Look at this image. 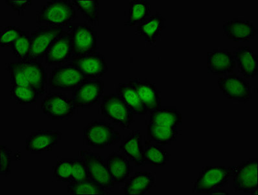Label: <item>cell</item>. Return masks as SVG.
<instances>
[{"label": "cell", "mask_w": 258, "mask_h": 195, "mask_svg": "<svg viewBox=\"0 0 258 195\" xmlns=\"http://www.w3.org/2000/svg\"><path fill=\"white\" fill-rule=\"evenodd\" d=\"M78 18L72 0H49L42 7L37 15V22L44 26H69Z\"/></svg>", "instance_id": "cell-1"}, {"label": "cell", "mask_w": 258, "mask_h": 195, "mask_svg": "<svg viewBox=\"0 0 258 195\" xmlns=\"http://www.w3.org/2000/svg\"><path fill=\"white\" fill-rule=\"evenodd\" d=\"M121 139L119 131L105 120H94L83 130L84 144L94 149L117 144Z\"/></svg>", "instance_id": "cell-2"}, {"label": "cell", "mask_w": 258, "mask_h": 195, "mask_svg": "<svg viewBox=\"0 0 258 195\" xmlns=\"http://www.w3.org/2000/svg\"><path fill=\"white\" fill-rule=\"evenodd\" d=\"M100 110L102 115L124 130L130 128L135 122L132 111L116 93L103 96Z\"/></svg>", "instance_id": "cell-3"}, {"label": "cell", "mask_w": 258, "mask_h": 195, "mask_svg": "<svg viewBox=\"0 0 258 195\" xmlns=\"http://www.w3.org/2000/svg\"><path fill=\"white\" fill-rule=\"evenodd\" d=\"M232 167L207 166L199 174L194 183L193 191L198 194H211L214 190L228 184L232 176Z\"/></svg>", "instance_id": "cell-4"}, {"label": "cell", "mask_w": 258, "mask_h": 195, "mask_svg": "<svg viewBox=\"0 0 258 195\" xmlns=\"http://www.w3.org/2000/svg\"><path fill=\"white\" fill-rule=\"evenodd\" d=\"M67 31L71 35L73 56H83L97 52V33L92 26L86 22L70 24Z\"/></svg>", "instance_id": "cell-5"}, {"label": "cell", "mask_w": 258, "mask_h": 195, "mask_svg": "<svg viewBox=\"0 0 258 195\" xmlns=\"http://www.w3.org/2000/svg\"><path fill=\"white\" fill-rule=\"evenodd\" d=\"M90 80L72 63L59 66L51 70L48 84L51 89L73 91L85 81Z\"/></svg>", "instance_id": "cell-6"}, {"label": "cell", "mask_w": 258, "mask_h": 195, "mask_svg": "<svg viewBox=\"0 0 258 195\" xmlns=\"http://www.w3.org/2000/svg\"><path fill=\"white\" fill-rule=\"evenodd\" d=\"M233 187L235 192L257 193V159H250L232 167Z\"/></svg>", "instance_id": "cell-7"}, {"label": "cell", "mask_w": 258, "mask_h": 195, "mask_svg": "<svg viewBox=\"0 0 258 195\" xmlns=\"http://www.w3.org/2000/svg\"><path fill=\"white\" fill-rule=\"evenodd\" d=\"M41 110L51 120H67L73 116L76 108L73 100L67 95L51 93L43 99Z\"/></svg>", "instance_id": "cell-8"}, {"label": "cell", "mask_w": 258, "mask_h": 195, "mask_svg": "<svg viewBox=\"0 0 258 195\" xmlns=\"http://www.w3.org/2000/svg\"><path fill=\"white\" fill-rule=\"evenodd\" d=\"M62 31V28L60 27H38L31 33L30 51L28 58L42 62L52 42Z\"/></svg>", "instance_id": "cell-9"}, {"label": "cell", "mask_w": 258, "mask_h": 195, "mask_svg": "<svg viewBox=\"0 0 258 195\" xmlns=\"http://www.w3.org/2000/svg\"><path fill=\"white\" fill-rule=\"evenodd\" d=\"M104 82L101 79H90L81 84L72 91L76 109H89L93 107L103 96Z\"/></svg>", "instance_id": "cell-10"}, {"label": "cell", "mask_w": 258, "mask_h": 195, "mask_svg": "<svg viewBox=\"0 0 258 195\" xmlns=\"http://www.w3.org/2000/svg\"><path fill=\"white\" fill-rule=\"evenodd\" d=\"M80 156L85 162L88 176L91 180L107 190L114 189L115 184L106 167L105 161L99 154L81 151Z\"/></svg>", "instance_id": "cell-11"}, {"label": "cell", "mask_w": 258, "mask_h": 195, "mask_svg": "<svg viewBox=\"0 0 258 195\" xmlns=\"http://www.w3.org/2000/svg\"><path fill=\"white\" fill-rule=\"evenodd\" d=\"M219 88L228 99L246 103L252 99L248 81L236 74L228 75L218 79Z\"/></svg>", "instance_id": "cell-12"}, {"label": "cell", "mask_w": 258, "mask_h": 195, "mask_svg": "<svg viewBox=\"0 0 258 195\" xmlns=\"http://www.w3.org/2000/svg\"><path fill=\"white\" fill-rule=\"evenodd\" d=\"M73 57L71 35L63 30L52 42L45 55L46 64L60 65L69 63Z\"/></svg>", "instance_id": "cell-13"}, {"label": "cell", "mask_w": 258, "mask_h": 195, "mask_svg": "<svg viewBox=\"0 0 258 195\" xmlns=\"http://www.w3.org/2000/svg\"><path fill=\"white\" fill-rule=\"evenodd\" d=\"M70 61V63L89 79H99L108 71L105 56L99 52L83 56H73Z\"/></svg>", "instance_id": "cell-14"}, {"label": "cell", "mask_w": 258, "mask_h": 195, "mask_svg": "<svg viewBox=\"0 0 258 195\" xmlns=\"http://www.w3.org/2000/svg\"><path fill=\"white\" fill-rule=\"evenodd\" d=\"M61 137L62 133L57 130L36 131L26 138V151L33 154L50 151L57 144Z\"/></svg>", "instance_id": "cell-15"}, {"label": "cell", "mask_w": 258, "mask_h": 195, "mask_svg": "<svg viewBox=\"0 0 258 195\" xmlns=\"http://www.w3.org/2000/svg\"><path fill=\"white\" fill-rule=\"evenodd\" d=\"M208 69L216 76L232 74L236 67V62L232 52L228 50H214L208 53Z\"/></svg>", "instance_id": "cell-16"}, {"label": "cell", "mask_w": 258, "mask_h": 195, "mask_svg": "<svg viewBox=\"0 0 258 195\" xmlns=\"http://www.w3.org/2000/svg\"><path fill=\"white\" fill-rule=\"evenodd\" d=\"M105 161L115 185L121 184L128 180L133 169L130 160L124 154L114 152L108 155Z\"/></svg>", "instance_id": "cell-17"}, {"label": "cell", "mask_w": 258, "mask_h": 195, "mask_svg": "<svg viewBox=\"0 0 258 195\" xmlns=\"http://www.w3.org/2000/svg\"><path fill=\"white\" fill-rule=\"evenodd\" d=\"M224 33L229 39L235 42H246L253 39L257 29L252 22L239 19L226 22L223 26Z\"/></svg>", "instance_id": "cell-18"}, {"label": "cell", "mask_w": 258, "mask_h": 195, "mask_svg": "<svg viewBox=\"0 0 258 195\" xmlns=\"http://www.w3.org/2000/svg\"><path fill=\"white\" fill-rule=\"evenodd\" d=\"M119 151L128 158L135 166H146L145 153L142 144V135L139 130H133L119 147Z\"/></svg>", "instance_id": "cell-19"}, {"label": "cell", "mask_w": 258, "mask_h": 195, "mask_svg": "<svg viewBox=\"0 0 258 195\" xmlns=\"http://www.w3.org/2000/svg\"><path fill=\"white\" fill-rule=\"evenodd\" d=\"M129 83L137 90L142 104L148 111H152L161 107V95L155 84L148 79L136 78Z\"/></svg>", "instance_id": "cell-20"}, {"label": "cell", "mask_w": 258, "mask_h": 195, "mask_svg": "<svg viewBox=\"0 0 258 195\" xmlns=\"http://www.w3.org/2000/svg\"><path fill=\"white\" fill-rule=\"evenodd\" d=\"M31 84V88L42 96L45 93L46 75L42 63L32 59L19 61Z\"/></svg>", "instance_id": "cell-21"}, {"label": "cell", "mask_w": 258, "mask_h": 195, "mask_svg": "<svg viewBox=\"0 0 258 195\" xmlns=\"http://www.w3.org/2000/svg\"><path fill=\"white\" fill-rule=\"evenodd\" d=\"M240 72L245 78H253L258 72V57L250 47H239L233 54Z\"/></svg>", "instance_id": "cell-22"}, {"label": "cell", "mask_w": 258, "mask_h": 195, "mask_svg": "<svg viewBox=\"0 0 258 195\" xmlns=\"http://www.w3.org/2000/svg\"><path fill=\"white\" fill-rule=\"evenodd\" d=\"M166 19L158 11L149 16L137 27V35L144 37L147 42L155 44L158 37L166 28Z\"/></svg>", "instance_id": "cell-23"}, {"label": "cell", "mask_w": 258, "mask_h": 195, "mask_svg": "<svg viewBox=\"0 0 258 195\" xmlns=\"http://www.w3.org/2000/svg\"><path fill=\"white\" fill-rule=\"evenodd\" d=\"M155 184V177L151 172L147 171L136 172L125 181L123 188L124 194H146Z\"/></svg>", "instance_id": "cell-24"}, {"label": "cell", "mask_w": 258, "mask_h": 195, "mask_svg": "<svg viewBox=\"0 0 258 195\" xmlns=\"http://www.w3.org/2000/svg\"><path fill=\"white\" fill-rule=\"evenodd\" d=\"M182 113L176 108L160 107L151 111L149 124L177 127L182 124Z\"/></svg>", "instance_id": "cell-25"}, {"label": "cell", "mask_w": 258, "mask_h": 195, "mask_svg": "<svg viewBox=\"0 0 258 195\" xmlns=\"http://www.w3.org/2000/svg\"><path fill=\"white\" fill-rule=\"evenodd\" d=\"M118 94L135 115H146L148 111L145 108L134 86L129 83H120L116 90Z\"/></svg>", "instance_id": "cell-26"}, {"label": "cell", "mask_w": 258, "mask_h": 195, "mask_svg": "<svg viewBox=\"0 0 258 195\" xmlns=\"http://www.w3.org/2000/svg\"><path fill=\"white\" fill-rule=\"evenodd\" d=\"M178 131L176 126H165L149 124L148 139L150 142L165 146L171 145L177 138Z\"/></svg>", "instance_id": "cell-27"}, {"label": "cell", "mask_w": 258, "mask_h": 195, "mask_svg": "<svg viewBox=\"0 0 258 195\" xmlns=\"http://www.w3.org/2000/svg\"><path fill=\"white\" fill-rule=\"evenodd\" d=\"M127 20L125 26H135L141 24L151 14V4L146 0H132L129 2Z\"/></svg>", "instance_id": "cell-28"}, {"label": "cell", "mask_w": 258, "mask_h": 195, "mask_svg": "<svg viewBox=\"0 0 258 195\" xmlns=\"http://www.w3.org/2000/svg\"><path fill=\"white\" fill-rule=\"evenodd\" d=\"M144 153L146 165L153 167L166 166L171 157V154L161 145L151 144L148 140L146 141Z\"/></svg>", "instance_id": "cell-29"}, {"label": "cell", "mask_w": 258, "mask_h": 195, "mask_svg": "<svg viewBox=\"0 0 258 195\" xmlns=\"http://www.w3.org/2000/svg\"><path fill=\"white\" fill-rule=\"evenodd\" d=\"M72 2L88 23L92 26H97L99 22L98 0H72Z\"/></svg>", "instance_id": "cell-30"}, {"label": "cell", "mask_w": 258, "mask_h": 195, "mask_svg": "<svg viewBox=\"0 0 258 195\" xmlns=\"http://www.w3.org/2000/svg\"><path fill=\"white\" fill-rule=\"evenodd\" d=\"M107 190L96 181L91 180L82 181H71L68 185L69 194H106Z\"/></svg>", "instance_id": "cell-31"}, {"label": "cell", "mask_w": 258, "mask_h": 195, "mask_svg": "<svg viewBox=\"0 0 258 195\" xmlns=\"http://www.w3.org/2000/svg\"><path fill=\"white\" fill-rule=\"evenodd\" d=\"M10 96L22 106L37 103L39 94L33 88L23 86H11Z\"/></svg>", "instance_id": "cell-32"}, {"label": "cell", "mask_w": 258, "mask_h": 195, "mask_svg": "<svg viewBox=\"0 0 258 195\" xmlns=\"http://www.w3.org/2000/svg\"><path fill=\"white\" fill-rule=\"evenodd\" d=\"M6 69L11 75V86H23L31 88L26 72L24 71L20 61L7 63Z\"/></svg>", "instance_id": "cell-33"}, {"label": "cell", "mask_w": 258, "mask_h": 195, "mask_svg": "<svg viewBox=\"0 0 258 195\" xmlns=\"http://www.w3.org/2000/svg\"><path fill=\"white\" fill-rule=\"evenodd\" d=\"M31 35L29 31H22V33L13 46L11 52L19 61L26 60L28 58L30 51Z\"/></svg>", "instance_id": "cell-34"}, {"label": "cell", "mask_w": 258, "mask_h": 195, "mask_svg": "<svg viewBox=\"0 0 258 195\" xmlns=\"http://www.w3.org/2000/svg\"><path fill=\"white\" fill-rule=\"evenodd\" d=\"M72 174H73L72 159H62L56 162L53 169V176L56 180L64 181V182H71Z\"/></svg>", "instance_id": "cell-35"}, {"label": "cell", "mask_w": 258, "mask_h": 195, "mask_svg": "<svg viewBox=\"0 0 258 195\" xmlns=\"http://www.w3.org/2000/svg\"><path fill=\"white\" fill-rule=\"evenodd\" d=\"M22 29L17 26H6L1 29L0 46L12 47L22 33Z\"/></svg>", "instance_id": "cell-36"}, {"label": "cell", "mask_w": 258, "mask_h": 195, "mask_svg": "<svg viewBox=\"0 0 258 195\" xmlns=\"http://www.w3.org/2000/svg\"><path fill=\"white\" fill-rule=\"evenodd\" d=\"M0 174L2 176H7L11 173L12 151L4 145L0 146Z\"/></svg>", "instance_id": "cell-37"}, {"label": "cell", "mask_w": 258, "mask_h": 195, "mask_svg": "<svg viewBox=\"0 0 258 195\" xmlns=\"http://www.w3.org/2000/svg\"><path fill=\"white\" fill-rule=\"evenodd\" d=\"M73 174L72 181H82L90 180L87 167L83 159H72Z\"/></svg>", "instance_id": "cell-38"}, {"label": "cell", "mask_w": 258, "mask_h": 195, "mask_svg": "<svg viewBox=\"0 0 258 195\" xmlns=\"http://www.w3.org/2000/svg\"><path fill=\"white\" fill-rule=\"evenodd\" d=\"M5 2L19 16L24 15L25 11L32 3L31 0H6Z\"/></svg>", "instance_id": "cell-39"}, {"label": "cell", "mask_w": 258, "mask_h": 195, "mask_svg": "<svg viewBox=\"0 0 258 195\" xmlns=\"http://www.w3.org/2000/svg\"><path fill=\"white\" fill-rule=\"evenodd\" d=\"M227 194V192H225V190H219V189H216V190H214V191H213L212 192V194Z\"/></svg>", "instance_id": "cell-40"}]
</instances>
